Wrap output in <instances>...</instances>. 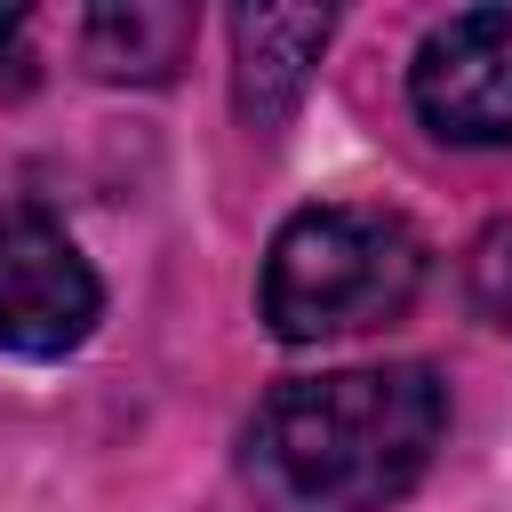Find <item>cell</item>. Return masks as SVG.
<instances>
[{
    "instance_id": "cell-5",
    "label": "cell",
    "mask_w": 512,
    "mask_h": 512,
    "mask_svg": "<svg viewBox=\"0 0 512 512\" xmlns=\"http://www.w3.org/2000/svg\"><path fill=\"white\" fill-rule=\"evenodd\" d=\"M328 8H240L232 16V48H240V112L256 128H280L328 48Z\"/></svg>"
},
{
    "instance_id": "cell-3",
    "label": "cell",
    "mask_w": 512,
    "mask_h": 512,
    "mask_svg": "<svg viewBox=\"0 0 512 512\" xmlns=\"http://www.w3.org/2000/svg\"><path fill=\"white\" fill-rule=\"evenodd\" d=\"M408 104L440 144H512V8H456L416 40Z\"/></svg>"
},
{
    "instance_id": "cell-2",
    "label": "cell",
    "mask_w": 512,
    "mask_h": 512,
    "mask_svg": "<svg viewBox=\"0 0 512 512\" xmlns=\"http://www.w3.org/2000/svg\"><path fill=\"white\" fill-rule=\"evenodd\" d=\"M424 288V240L392 208H304L272 232L264 256V320L280 344H320L352 328H384Z\"/></svg>"
},
{
    "instance_id": "cell-7",
    "label": "cell",
    "mask_w": 512,
    "mask_h": 512,
    "mask_svg": "<svg viewBox=\"0 0 512 512\" xmlns=\"http://www.w3.org/2000/svg\"><path fill=\"white\" fill-rule=\"evenodd\" d=\"M472 304L512 336V224H488L472 240Z\"/></svg>"
},
{
    "instance_id": "cell-6",
    "label": "cell",
    "mask_w": 512,
    "mask_h": 512,
    "mask_svg": "<svg viewBox=\"0 0 512 512\" xmlns=\"http://www.w3.org/2000/svg\"><path fill=\"white\" fill-rule=\"evenodd\" d=\"M80 40H88V64L104 80H168L176 56L192 48V8H144V0L96 8L80 24Z\"/></svg>"
},
{
    "instance_id": "cell-4",
    "label": "cell",
    "mask_w": 512,
    "mask_h": 512,
    "mask_svg": "<svg viewBox=\"0 0 512 512\" xmlns=\"http://www.w3.org/2000/svg\"><path fill=\"white\" fill-rule=\"evenodd\" d=\"M104 288L48 216H0V352L64 360L88 344Z\"/></svg>"
},
{
    "instance_id": "cell-1",
    "label": "cell",
    "mask_w": 512,
    "mask_h": 512,
    "mask_svg": "<svg viewBox=\"0 0 512 512\" xmlns=\"http://www.w3.org/2000/svg\"><path fill=\"white\" fill-rule=\"evenodd\" d=\"M448 432V392L432 368H328L296 376L256 408L248 456L288 512H384L400 504Z\"/></svg>"
},
{
    "instance_id": "cell-8",
    "label": "cell",
    "mask_w": 512,
    "mask_h": 512,
    "mask_svg": "<svg viewBox=\"0 0 512 512\" xmlns=\"http://www.w3.org/2000/svg\"><path fill=\"white\" fill-rule=\"evenodd\" d=\"M16 24H24V16H16V8H0V56H8V40H16Z\"/></svg>"
}]
</instances>
